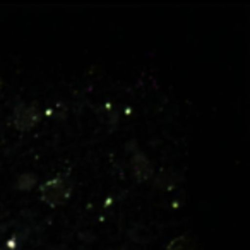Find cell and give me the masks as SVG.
I'll list each match as a JSON object with an SVG mask.
<instances>
[{"label": "cell", "instance_id": "8992f818", "mask_svg": "<svg viewBox=\"0 0 250 250\" xmlns=\"http://www.w3.org/2000/svg\"><path fill=\"white\" fill-rule=\"evenodd\" d=\"M35 184H36V175L26 173L18 178V188H21V190H29V188H33Z\"/></svg>", "mask_w": 250, "mask_h": 250}, {"label": "cell", "instance_id": "7a4b0ae2", "mask_svg": "<svg viewBox=\"0 0 250 250\" xmlns=\"http://www.w3.org/2000/svg\"><path fill=\"white\" fill-rule=\"evenodd\" d=\"M42 118V111L36 104H19L16 106L14 113H12V125L18 130H31L33 127H36V124Z\"/></svg>", "mask_w": 250, "mask_h": 250}, {"label": "cell", "instance_id": "277c9868", "mask_svg": "<svg viewBox=\"0 0 250 250\" xmlns=\"http://www.w3.org/2000/svg\"><path fill=\"white\" fill-rule=\"evenodd\" d=\"M178 182V175L173 173L170 170H163L154 177V185L161 190H168V188H173Z\"/></svg>", "mask_w": 250, "mask_h": 250}, {"label": "cell", "instance_id": "6da1fadb", "mask_svg": "<svg viewBox=\"0 0 250 250\" xmlns=\"http://www.w3.org/2000/svg\"><path fill=\"white\" fill-rule=\"evenodd\" d=\"M72 195V182L67 177H53L40 187V197L50 208L65 204Z\"/></svg>", "mask_w": 250, "mask_h": 250}, {"label": "cell", "instance_id": "3957f363", "mask_svg": "<svg viewBox=\"0 0 250 250\" xmlns=\"http://www.w3.org/2000/svg\"><path fill=\"white\" fill-rule=\"evenodd\" d=\"M130 170L136 178V182H147L149 178H153L154 168L153 163L149 161V158L141 151H136L130 158Z\"/></svg>", "mask_w": 250, "mask_h": 250}, {"label": "cell", "instance_id": "5b68a950", "mask_svg": "<svg viewBox=\"0 0 250 250\" xmlns=\"http://www.w3.org/2000/svg\"><path fill=\"white\" fill-rule=\"evenodd\" d=\"M168 250H197L194 240L188 235L177 236L175 240H171V243L168 245Z\"/></svg>", "mask_w": 250, "mask_h": 250}, {"label": "cell", "instance_id": "52a82bcc", "mask_svg": "<svg viewBox=\"0 0 250 250\" xmlns=\"http://www.w3.org/2000/svg\"><path fill=\"white\" fill-rule=\"evenodd\" d=\"M0 250H9V249H7V247H5V249H0Z\"/></svg>", "mask_w": 250, "mask_h": 250}]
</instances>
